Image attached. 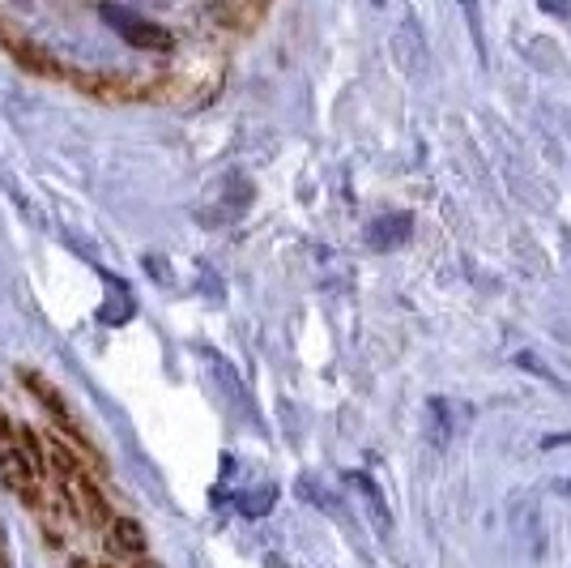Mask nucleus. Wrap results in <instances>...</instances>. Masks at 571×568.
I'll return each mask as SVG.
<instances>
[{"instance_id":"obj_7","label":"nucleus","mask_w":571,"mask_h":568,"mask_svg":"<svg viewBox=\"0 0 571 568\" xmlns=\"http://www.w3.org/2000/svg\"><path fill=\"white\" fill-rule=\"evenodd\" d=\"M218 4V13L235 22V26H252L256 18H261V9H265V0H214Z\"/></svg>"},{"instance_id":"obj_11","label":"nucleus","mask_w":571,"mask_h":568,"mask_svg":"<svg viewBox=\"0 0 571 568\" xmlns=\"http://www.w3.org/2000/svg\"><path fill=\"white\" fill-rule=\"evenodd\" d=\"M128 568H162V565H153L150 556H137V560H128Z\"/></svg>"},{"instance_id":"obj_9","label":"nucleus","mask_w":571,"mask_h":568,"mask_svg":"<svg viewBox=\"0 0 571 568\" xmlns=\"http://www.w3.org/2000/svg\"><path fill=\"white\" fill-rule=\"evenodd\" d=\"M13 428H18V419H9V414L0 410V448L13 445Z\"/></svg>"},{"instance_id":"obj_6","label":"nucleus","mask_w":571,"mask_h":568,"mask_svg":"<svg viewBox=\"0 0 571 568\" xmlns=\"http://www.w3.org/2000/svg\"><path fill=\"white\" fill-rule=\"evenodd\" d=\"M13 448L22 453V462L35 470L38 479H47V448H43V432H35V423L13 428Z\"/></svg>"},{"instance_id":"obj_8","label":"nucleus","mask_w":571,"mask_h":568,"mask_svg":"<svg viewBox=\"0 0 571 568\" xmlns=\"http://www.w3.org/2000/svg\"><path fill=\"white\" fill-rule=\"evenodd\" d=\"M426 419H431V445L444 448L453 441V414H448V402L435 398V402L426 406Z\"/></svg>"},{"instance_id":"obj_1","label":"nucleus","mask_w":571,"mask_h":568,"mask_svg":"<svg viewBox=\"0 0 571 568\" xmlns=\"http://www.w3.org/2000/svg\"><path fill=\"white\" fill-rule=\"evenodd\" d=\"M99 13H103V22L112 26L115 35L128 43V47H137V52H171L175 47V35L167 26H158L150 18L124 9V4H99Z\"/></svg>"},{"instance_id":"obj_12","label":"nucleus","mask_w":571,"mask_h":568,"mask_svg":"<svg viewBox=\"0 0 571 568\" xmlns=\"http://www.w3.org/2000/svg\"><path fill=\"white\" fill-rule=\"evenodd\" d=\"M146 4H158V0H146Z\"/></svg>"},{"instance_id":"obj_4","label":"nucleus","mask_w":571,"mask_h":568,"mask_svg":"<svg viewBox=\"0 0 571 568\" xmlns=\"http://www.w3.org/2000/svg\"><path fill=\"white\" fill-rule=\"evenodd\" d=\"M107 534V552L112 560H137V556H150V538H146V526L128 513H115L112 526L103 530Z\"/></svg>"},{"instance_id":"obj_10","label":"nucleus","mask_w":571,"mask_h":568,"mask_svg":"<svg viewBox=\"0 0 571 568\" xmlns=\"http://www.w3.org/2000/svg\"><path fill=\"white\" fill-rule=\"evenodd\" d=\"M541 9H550V13L568 18V13H571V0H541Z\"/></svg>"},{"instance_id":"obj_5","label":"nucleus","mask_w":571,"mask_h":568,"mask_svg":"<svg viewBox=\"0 0 571 568\" xmlns=\"http://www.w3.org/2000/svg\"><path fill=\"white\" fill-rule=\"evenodd\" d=\"M410 231H414V218L410 214H388V218H376L372 227H367V243L372 248H401V243L410 240Z\"/></svg>"},{"instance_id":"obj_3","label":"nucleus","mask_w":571,"mask_h":568,"mask_svg":"<svg viewBox=\"0 0 571 568\" xmlns=\"http://www.w3.org/2000/svg\"><path fill=\"white\" fill-rule=\"evenodd\" d=\"M0 47L13 56V65H22L26 73H38V78H56L60 69H56V60H52V52H43L31 35H22L9 18H0Z\"/></svg>"},{"instance_id":"obj_2","label":"nucleus","mask_w":571,"mask_h":568,"mask_svg":"<svg viewBox=\"0 0 571 568\" xmlns=\"http://www.w3.org/2000/svg\"><path fill=\"white\" fill-rule=\"evenodd\" d=\"M69 487H73V500H77V513H81V522L90 530H107L115 518L112 500H107V491H103V479L90 470V466H81L73 479H69Z\"/></svg>"}]
</instances>
